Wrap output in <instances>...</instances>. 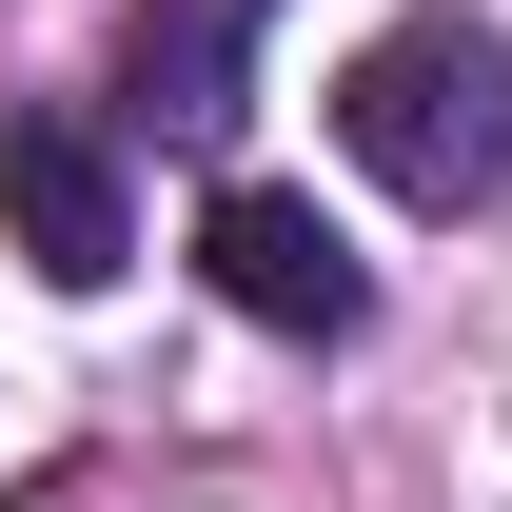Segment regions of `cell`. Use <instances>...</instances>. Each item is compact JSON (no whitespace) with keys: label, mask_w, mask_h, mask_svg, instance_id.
<instances>
[{"label":"cell","mask_w":512,"mask_h":512,"mask_svg":"<svg viewBox=\"0 0 512 512\" xmlns=\"http://www.w3.org/2000/svg\"><path fill=\"white\" fill-rule=\"evenodd\" d=\"M335 138H355V178L414 197V217L512 197V40H493V20H394V40H355Z\"/></svg>","instance_id":"6da1fadb"},{"label":"cell","mask_w":512,"mask_h":512,"mask_svg":"<svg viewBox=\"0 0 512 512\" xmlns=\"http://www.w3.org/2000/svg\"><path fill=\"white\" fill-rule=\"evenodd\" d=\"M0 237L40 256L60 296H99V276L138 256V197H119V138L79 119V99H20V119H0Z\"/></svg>","instance_id":"7a4b0ae2"},{"label":"cell","mask_w":512,"mask_h":512,"mask_svg":"<svg viewBox=\"0 0 512 512\" xmlns=\"http://www.w3.org/2000/svg\"><path fill=\"white\" fill-rule=\"evenodd\" d=\"M197 256H217V296H237L256 335H355L375 316V276H355V237H335L316 197H276V178H217V217H197Z\"/></svg>","instance_id":"3957f363"},{"label":"cell","mask_w":512,"mask_h":512,"mask_svg":"<svg viewBox=\"0 0 512 512\" xmlns=\"http://www.w3.org/2000/svg\"><path fill=\"white\" fill-rule=\"evenodd\" d=\"M237 60H256V0H138V119L158 138H237Z\"/></svg>","instance_id":"277c9868"}]
</instances>
